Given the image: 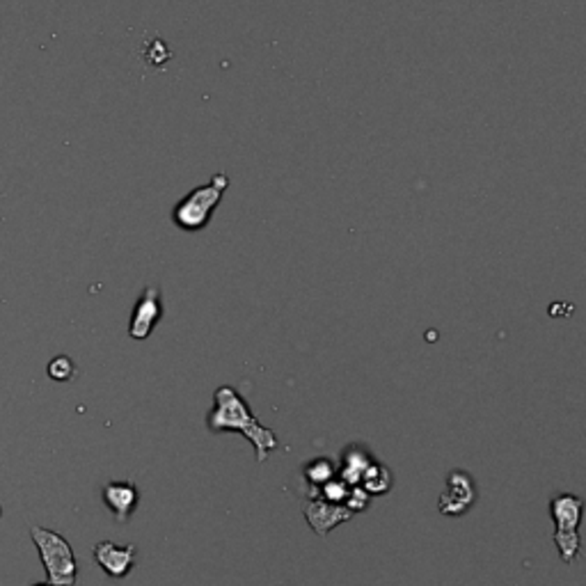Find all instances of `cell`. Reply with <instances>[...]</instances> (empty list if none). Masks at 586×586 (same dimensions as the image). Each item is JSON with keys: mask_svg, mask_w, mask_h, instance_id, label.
Listing matches in <instances>:
<instances>
[{"mask_svg": "<svg viewBox=\"0 0 586 586\" xmlns=\"http://www.w3.org/2000/svg\"><path fill=\"white\" fill-rule=\"evenodd\" d=\"M211 433H241L255 447L256 463H266L268 454L277 449V435L264 426L252 413L247 401L232 385H220L214 394V408L206 417Z\"/></svg>", "mask_w": 586, "mask_h": 586, "instance_id": "obj_1", "label": "cell"}, {"mask_svg": "<svg viewBox=\"0 0 586 586\" xmlns=\"http://www.w3.org/2000/svg\"><path fill=\"white\" fill-rule=\"evenodd\" d=\"M229 188L227 173H218L202 186L193 188L186 197L177 202L173 209V223L182 232H202L214 218L215 206L223 202L225 193Z\"/></svg>", "mask_w": 586, "mask_h": 586, "instance_id": "obj_2", "label": "cell"}, {"mask_svg": "<svg viewBox=\"0 0 586 586\" xmlns=\"http://www.w3.org/2000/svg\"><path fill=\"white\" fill-rule=\"evenodd\" d=\"M30 539L37 548L42 566L47 570V581L51 586H76L78 581V566H76L74 549L69 540L53 529L33 525Z\"/></svg>", "mask_w": 586, "mask_h": 586, "instance_id": "obj_3", "label": "cell"}, {"mask_svg": "<svg viewBox=\"0 0 586 586\" xmlns=\"http://www.w3.org/2000/svg\"><path fill=\"white\" fill-rule=\"evenodd\" d=\"M581 508H584V502L572 493H557L549 499V516L554 520L552 540L557 545L561 561L568 566L575 563L581 549V539L580 531H577L581 522Z\"/></svg>", "mask_w": 586, "mask_h": 586, "instance_id": "obj_4", "label": "cell"}, {"mask_svg": "<svg viewBox=\"0 0 586 586\" xmlns=\"http://www.w3.org/2000/svg\"><path fill=\"white\" fill-rule=\"evenodd\" d=\"M479 499V488L476 481L472 479L470 472L466 470H452L447 475V484H445V493L440 495L437 508L443 516L458 518L466 516Z\"/></svg>", "mask_w": 586, "mask_h": 586, "instance_id": "obj_5", "label": "cell"}, {"mask_svg": "<svg viewBox=\"0 0 586 586\" xmlns=\"http://www.w3.org/2000/svg\"><path fill=\"white\" fill-rule=\"evenodd\" d=\"M161 317H163V300H161L159 287H147L140 293L138 303H135L133 314H131L129 335L131 340L144 341L159 326Z\"/></svg>", "mask_w": 586, "mask_h": 586, "instance_id": "obj_6", "label": "cell"}, {"mask_svg": "<svg viewBox=\"0 0 586 586\" xmlns=\"http://www.w3.org/2000/svg\"><path fill=\"white\" fill-rule=\"evenodd\" d=\"M135 559H138V548L135 543L117 545L112 540H101L94 545V561L99 563L103 572L110 580H124L133 570Z\"/></svg>", "mask_w": 586, "mask_h": 586, "instance_id": "obj_7", "label": "cell"}, {"mask_svg": "<svg viewBox=\"0 0 586 586\" xmlns=\"http://www.w3.org/2000/svg\"><path fill=\"white\" fill-rule=\"evenodd\" d=\"M103 504L117 522H129L140 504V490L133 481H110L103 486Z\"/></svg>", "mask_w": 586, "mask_h": 586, "instance_id": "obj_8", "label": "cell"}, {"mask_svg": "<svg viewBox=\"0 0 586 586\" xmlns=\"http://www.w3.org/2000/svg\"><path fill=\"white\" fill-rule=\"evenodd\" d=\"M353 516L355 513H351L344 504H330L321 497H314L312 502L305 504V520L319 536H326L328 531H332L341 522L351 520Z\"/></svg>", "mask_w": 586, "mask_h": 586, "instance_id": "obj_9", "label": "cell"}, {"mask_svg": "<svg viewBox=\"0 0 586 586\" xmlns=\"http://www.w3.org/2000/svg\"><path fill=\"white\" fill-rule=\"evenodd\" d=\"M373 463L376 461H373L367 449H362L360 445H353V447L346 449L344 456H341V467L337 470V476L344 479L349 486H360L364 472H367Z\"/></svg>", "mask_w": 586, "mask_h": 586, "instance_id": "obj_10", "label": "cell"}, {"mask_svg": "<svg viewBox=\"0 0 586 586\" xmlns=\"http://www.w3.org/2000/svg\"><path fill=\"white\" fill-rule=\"evenodd\" d=\"M360 486L367 490L369 497H382V495L390 493L392 486H394V476H392L390 467L381 466V463H373V466L364 472Z\"/></svg>", "mask_w": 586, "mask_h": 586, "instance_id": "obj_11", "label": "cell"}, {"mask_svg": "<svg viewBox=\"0 0 586 586\" xmlns=\"http://www.w3.org/2000/svg\"><path fill=\"white\" fill-rule=\"evenodd\" d=\"M303 475H305V481H308V484H312L314 493L319 495V490H321L328 481L335 479L337 476V466L326 456L314 458L312 463H308V466H305ZM317 495H314V497H317Z\"/></svg>", "mask_w": 586, "mask_h": 586, "instance_id": "obj_12", "label": "cell"}, {"mask_svg": "<svg viewBox=\"0 0 586 586\" xmlns=\"http://www.w3.org/2000/svg\"><path fill=\"white\" fill-rule=\"evenodd\" d=\"M349 493H351V486L346 484L344 479H340V476H335V479H330L321 490H319L317 497L326 499V502L330 504H344L346 497H349Z\"/></svg>", "mask_w": 586, "mask_h": 586, "instance_id": "obj_13", "label": "cell"}, {"mask_svg": "<svg viewBox=\"0 0 586 586\" xmlns=\"http://www.w3.org/2000/svg\"><path fill=\"white\" fill-rule=\"evenodd\" d=\"M74 371H76L74 362H71L69 358H65V355H60V358H56L51 364H48V376L58 382L69 381V378L74 376Z\"/></svg>", "mask_w": 586, "mask_h": 586, "instance_id": "obj_14", "label": "cell"}, {"mask_svg": "<svg viewBox=\"0 0 586 586\" xmlns=\"http://www.w3.org/2000/svg\"><path fill=\"white\" fill-rule=\"evenodd\" d=\"M369 493L362 488V486H351V493L349 497H346L344 507L349 508L351 513H360V511H367L369 508Z\"/></svg>", "mask_w": 586, "mask_h": 586, "instance_id": "obj_15", "label": "cell"}, {"mask_svg": "<svg viewBox=\"0 0 586 586\" xmlns=\"http://www.w3.org/2000/svg\"><path fill=\"white\" fill-rule=\"evenodd\" d=\"M33 586H51L48 581H39V584H33Z\"/></svg>", "mask_w": 586, "mask_h": 586, "instance_id": "obj_16", "label": "cell"}, {"mask_svg": "<svg viewBox=\"0 0 586 586\" xmlns=\"http://www.w3.org/2000/svg\"><path fill=\"white\" fill-rule=\"evenodd\" d=\"M0 516H3V508H0Z\"/></svg>", "mask_w": 586, "mask_h": 586, "instance_id": "obj_17", "label": "cell"}]
</instances>
